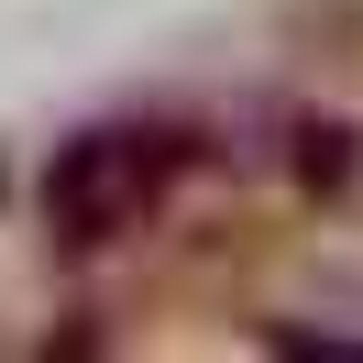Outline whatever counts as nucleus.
Masks as SVG:
<instances>
[{"label": "nucleus", "mask_w": 363, "mask_h": 363, "mask_svg": "<svg viewBox=\"0 0 363 363\" xmlns=\"http://www.w3.org/2000/svg\"><path fill=\"white\" fill-rule=\"evenodd\" d=\"M165 165L177 155H155V133H89L55 165V220H67L77 242H111V231H133L143 209H155Z\"/></svg>", "instance_id": "obj_1"}]
</instances>
